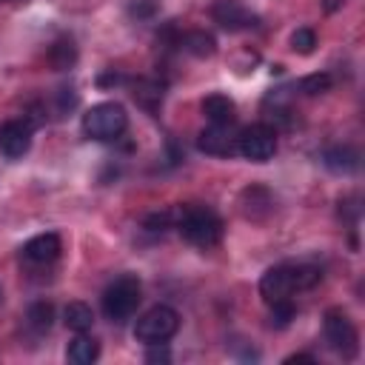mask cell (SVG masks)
I'll return each mask as SVG.
<instances>
[{
    "mask_svg": "<svg viewBox=\"0 0 365 365\" xmlns=\"http://www.w3.org/2000/svg\"><path fill=\"white\" fill-rule=\"evenodd\" d=\"M143 299V285L134 274H123L117 277L106 291H103V314L111 319V322H125L137 305Z\"/></svg>",
    "mask_w": 365,
    "mask_h": 365,
    "instance_id": "277c9868",
    "label": "cell"
},
{
    "mask_svg": "<svg viewBox=\"0 0 365 365\" xmlns=\"http://www.w3.org/2000/svg\"><path fill=\"white\" fill-rule=\"evenodd\" d=\"M26 322H29V328H31V331L46 334V331L51 328V322H54V305H51V302H46V299L31 302V305H29V311H26Z\"/></svg>",
    "mask_w": 365,
    "mask_h": 365,
    "instance_id": "e0dca14e",
    "label": "cell"
},
{
    "mask_svg": "<svg viewBox=\"0 0 365 365\" xmlns=\"http://www.w3.org/2000/svg\"><path fill=\"white\" fill-rule=\"evenodd\" d=\"M97 356H100V342L86 334H77L66 348V359L71 365H91V362H97Z\"/></svg>",
    "mask_w": 365,
    "mask_h": 365,
    "instance_id": "4fadbf2b",
    "label": "cell"
},
{
    "mask_svg": "<svg viewBox=\"0 0 365 365\" xmlns=\"http://www.w3.org/2000/svg\"><path fill=\"white\" fill-rule=\"evenodd\" d=\"M314 46H317V34L311 31V29H297L294 34H291V48L297 51V54H311L314 51Z\"/></svg>",
    "mask_w": 365,
    "mask_h": 365,
    "instance_id": "7402d4cb",
    "label": "cell"
},
{
    "mask_svg": "<svg viewBox=\"0 0 365 365\" xmlns=\"http://www.w3.org/2000/svg\"><path fill=\"white\" fill-rule=\"evenodd\" d=\"M168 225H171V211H154L143 220V228L151 231V234H163Z\"/></svg>",
    "mask_w": 365,
    "mask_h": 365,
    "instance_id": "603a6c76",
    "label": "cell"
},
{
    "mask_svg": "<svg viewBox=\"0 0 365 365\" xmlns=\"http://www.w3.org/2000/svg\"><path fill=\"white\" fill-rule=\"evenodd\" d=\"M128 11L134 17H151V14H157V3L154 0H131Z\"/></svg>",
    "mask_w": 365,
    "mask_h": 365,
    "instance_id": "cb8c5ba5",
    "label": "cell"
},
{
    "mask_svg": "<svg viewBox=\"0 0 365 365\" xmlns=\"http://www.w3.org/2000/svg\"><path fill=\"white\" fill-rule=\"evenodd\" d=\"M211 17L225 31H242V29L257 26V14H251L242 0H217L211 6Z\"/></svg>",
    "mask_w": 365,
    "mask_h": 365,
    "instance_id": "9c48e42d",
    "label": "cell"
},
{
    "mask_svg": "<svg viewBox=\"0 0 365 365\" xmlns=\"http://www.w3.org/2000/svg\"><path fill=\"white\" fill-rule=\"evenodd\" d=\"M63 322H66L68 331L86 334V331L94 325V314H91V308H88L86 302H68L66 311H63Z\"/></svg>",
    "mask_w": 365,
    "mask_h": 365,
    "instance_id": "9a60e30c",
    "label": "cell"
},
{
    "mask_svg": "<svg viewBox=\"0 0 365 365\" xmlns=\"http://www.w3.org/2000/svg\"><path fill=\"white\" fill-rule=\"evenodd\" d=\"M0 299H3V291H0Z\"/></svg>",
    "mask_w": 365,
    "mask_h": 365,
    "instance_id": "83f0119b",
    "label": "cell"
},
{
    "mask_svg": "<svg viewBox=\"0 0 365 365\" xmlns=\"http://www.w3.org/2000/svg\"><path fill=\"white\" fill-rule=\"evenodd\" d=\"M177 231L182 234L185 242L200 245V248H211L222 240V220L208 205H185L180 211Z\"/></svg>",
    "mask_w": 365,
    "mask_h": 365,
    "instance_id": "7a4b0ae2",
    "label": "cell"
},
{
    "mask_svg": "<svg viewBox=\"0 0 365 365\" xmlns=\"http://www.w3.org/2000/svg\"><path fill=\"white\" fill-rule=\"evenodd\" d=\"M134 100L140 103V106H145V108H157V103L163 100V83H157V80H143V83H137V91H134Z\"/></svg>",
    "mask_w": 365,
    "mask_h": 365,
    "instance_id": "d6986e66",
    "label": "cell"
},
{
    "mask_svg": "<svg viewBox=\"0 0 365 365\" xmlns=\"http://www.w3.org/2000/svg\"><path fill=\"white\" fill-rule=\"evenodd\" d=\"M180 43H182V48H185L188 54H194V57H211V54L217 51L214 37L205 34V31H188Z\"/></svg>",
    "mask_w": 365,
    "mask_h": 365,
    "instance_id": "ac0fdd59",
    "label": "cell"
},
{
    "mask_svg": "<svg viewBox=\"0 0 365 365\" xmlns=\"http://www.w3.org/2000/svg\"><path fill=\"white\" fill-rule=\"evenodd\" d=\"M31 148V123L29 120H9L0 125V151L11 160L23 157Z\"/></svg>",
    "mask_w": 365,
    "mask_h": 365,
    "instance_id": "30bf717a",
    "label": "cell"
},
{
    "mask_svg": "<svg viewBox=\"0 0 365 365\" xmlns=\"http://www.w3.org/2000/svg\"><path fill=\"white\" fill-rule=\"evenodd\" d=\"M285 362L291 365V362H314V356L311 354H291V356H285Z\"/></svg>",
    "mask_w": 365,
    "mask_h": 365,
    "instance_id": "484cf974",
    "label": "cell"
},
{
    "mask_svg": "<svg viewBox=\"0 0 365 365\" xmlns=\"http://www.w3.org/2000/svg\"><path fill=\"white\" fill-rule=\"evenodd\" d=\"M180 328V314L171 305H154L134 322V339L154 345V342H168Z\"/></svg>",
    "mask_w": 365,
    "mask_h": 365,
    "instance_id": "5b68a950",
    "label": "cell"
},
{
    "mask_svg": "<svg viewBox=\"0 0 365 365\" xmlns=\"http://www.w3.org/2000/svg\"><path fill=\"white\" fill-rule=\"evenodd\" d=\"M322 279V271L314 265H274L259 279V297L274 305L282 299H291L294 291L314 288Z\"/></svg>",
    "mask_w": 365,
    "mask_h": 365,
    "instance_id": "6da1fadb",
    "label": "cell"
},
{
    "mask_svg": "<svg viewBox=\"0 0 365 365\" xmlns=\"http://www.w3.org/2000/svg\"><path fill=\"white\" fill-rule=\"evenodd\" d=\"M128 128V114L120 103H97L83 114V131L91 140L111 143Z\"/></svg>",
    "mask_w": 365,
    "mask_h": 365,
    "instance_id": "3957f363",
    "label": "cell"
},
{
    "mask_svg": "<svg viewBox=\"0 0 365 365\" xmlns=\"http://www.w3.org/2000/svg\"><path fill=\"white\" fill-rule=\"evenodd\" d=\"M237 137L240 131H234V123H211L208 128L200 131L197 148L211 157H231L237 154Z\"/></svg>",
    "mask_w": 365,
    "mask_h": 365,
    "instance_id": "ba28073f",
    "label": "cell"
},
{
    "mask_svg": "<svg viewBox=\"0 0 365 365\" xmlns=\"http://www.w3.org/2000/svg\"><path fill=\"white\" fill-rule=\"evenodd\" d=\"M277 151V131L268 123L245 125L237 137V154H242L251 163H268Z\"/></svg>",
    "mask_w": 365,
    "mask_h": 365,
    "instance_id": "52a82bcc",
    "label": "cell"
},
{
    "mask_svg": "<svg viewBox=\"0 0 365 365\" xmlns=\"http://www.w3.org/2000/svg\"><path fill=\"white\" fill-rule=\"evenodd\" d=\"M322 6H325V11H336L342 6V0H322Z\"/></svg>",
    "mask_w": 365,
    "mask_h": 365,
    "instance_id": "4316f807",
    "label": "cell"
},
{
    "mask_svg": "<svg viewBox=\"0 0 365 365\" xmlns=\"http://www.w3.org/2000/svg\"><path fill=\"white\" fill-rule=\"evenodd\" d=\"M151 351L145 354V362H171V354H168V348H165V342H154V345H148Z\"/></svg>",
    "mask_w": 365,
    "mask_h": 365,
    "instance_id": "d4e9b609",
    "label": "cell"
},
{
    "mask_svg": "<svg viewBox=\"0 0 365 365\" xmlns=\"http://www.w3.org/2000/svg\"><path fill=\"white\" fill-rule=\"evenodd\" d=\"M63 245H60V237L57 234H37L31 237L26 245H23V259L34 262V265H46V262H54L60 257Z\"/></svg>",
    "mask_w": 365,
    "mask_h": 365,
    "instance_id": "8fae6325",
    "label": "cell"
},
{
    "mask_svg": "<svg viewBox=\"0 0 365 365\" xmlns=\"http://www.w3.org/2000/svg\"><path fill=\"white\" fill-rule=\"evenodd\" d=\"M48 63L57 68V71H66L77 63V46L71 37H60L51 48H48Z\"/></svg>",
    "mask_w": 365,
    "mask_h": 365,
    "instance_id": "2e32d148",
    "label": "cell"
},
{
    "mask_svg": "<svg viewBox=\"0 0 365 365\" xmlns=\"http://www.w3.org/2000/svg\"><path fill=\"white\" fill-rule=\"evenodd\" d=\"M294 317H297V308H294L291 299H282V302H274L271 305V325L274 328H285Z\"/></svg>",
    "mask_w": 365,
    "mask_h": 365,
    "instance_id": "44dd1931",
    "label": "cell"
},
{
    "mask_svg": "<svg viewBox=\"0 0 365 365\" xmlns=\"http://www.w3.org/2000/svg\"><path fill=\"white\" fill-rule=\"evenodd\" d=\"M202 114L211 120V123H234L237 117V106L231 97L225 94H208L202 100Z\"/></svg>",
    "mask_w": 365,
    "mask_h": 365,
    "instance_id": "5bb4252c",
    "label": "cell"
},
{
    "mask_svg": "<svg viewBox=\"0 0 365 365\" xmlns=\"http://www.w3.org/2000/svg\"><path fill=\"white\" fill-rule=\"evenodd\" d=\"M322 331H325L328 345H331L342 359H354V356H356V351H359V334H356V325L351 322V317H348L342 308H328V311H325Z\"/></svg>",
    "mask_w": 365,
    "mask_h": 365,
    "instance_id": "8992f818",
    "label": "cell"
},
{
    "mask_svg": "<svg viewBox=\"0 0 365 365\" xmlns=\"http://www.w3.org/2000/svg\"><path fill=\"white\" fill-rule=\"evenodd\" d=\"M322 163H325L328 171L348 177V174H354L359 168V154L354 148H348V145H334V148H328L322 154Z\"/></svg>",
    "mask_w": 365,
    "mask_h": 365,
    "instance_id": "7c38bea8",
    "label": "cell"
},
{
    "mask_svg": "<svg viewBox=\"0 0 365 365\" xmlns=\"http://www.w3.org/2000/svg\"><path fill=\"white\" fill-rule=\"evenodd\" d=\"M331 88V74L328 71H317V74H308L299 80V91L308 94V97H317V94H325Z\"/></svg>",
    "mask_w": 365,
    "mask_h": 365,
    "instance_id": "ffe728a7",
    "label": "cell"
}]
</instances>
